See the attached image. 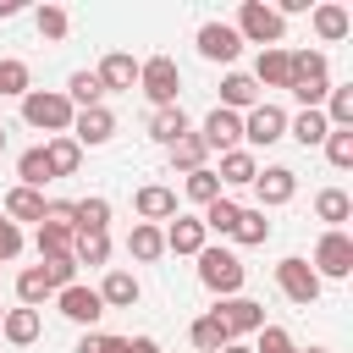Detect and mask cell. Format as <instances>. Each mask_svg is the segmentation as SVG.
<instances>
[{
    "label": "cell",
    "mask_w": 353,
    "mask_h": 353,
    "mask_svg": "<svg viewBox=\"0 0 353 353\" xmlns=\"http://www.w3.org/2000/svg\"><path fill=\"white\" fill-rule=\"evenodd\" d=\"M287 55H292V83H287V94H292L303 110H320L325 94H331V66H325V55H320V50H287Z\"/></svg>",
    "instance_id": "cell-1"
},
{
    "label": "cell",
    "mask_w": 353,
    "mask_h": 353,
    "mask_svg": "<svg viewBox=\"0 0 353 353\" xmlns=\"http://www.w3.org/2000/svg\"><path fill=\"white\" fill-rule=\"evenodd\" d=\"M72 99L61 94V88H28L22 94V121L28 127H39V132H50V138H61V132H72Z\"/></svg>",
    "instance_id": "cell-2"
},
{
    "label": "cell",
    "mask_w": 353,
    "mask_h": 353,
    "mask_svg": "<svg viewBox=\"0 0 353 353\" xmlns=\"http://www.w3.org/2000/svg\"><path fill=\"white\" fill-rule=\"evenodd\" d=\"M237 39L243 44H259V50H276L281 39H287V22L276 17V6H265V0H243L237 6Z\"/></svg>",
    "instance_id": "cell-3"
},
{
    "label": "cell",
    "mask_w": 353,
    "mask_h": 353,
    "mask_svg": "<svg viewBox=\"0 0 353 353\" xmlns=\"http://www.w3.org/2000/svg\"><path fill=\"white\" fill-rule=\"evenodd\" d=\"M199 281H204L215 298H237L243 281H248V270H243V259H237L232 248H199Z\"/></svg>",
    "instance_id": "cell-4"
},
{
    "label": "cell",
    "mask_w": 353,
    "mask_h": 353,
    "mask_svg": "<svg viewBox=\"0 0 353 353\" xmlns=\"http://www.w3.org/2000/svg\"><path fill=\"white\" fill-rule=\"evenodd\" d=\"M138 88H143V99H149L154 110H165V105H176V94H182V66H176L171 55H149V61H138Z\"/></svg>",
    "instance_id": "cell-5"
},
{
    "label": "cell",
    "mask_w": 353,
    "mask_h": 353,
    "mask_svg": "<svg viewBox=\"0 0 353 353\" xmlns=\"http://www.w3.org/2000/svg\"><path fill=\"white\" fill-rule=\"evenodd\" d=\"M276 287H281V298L287 303H298V309H309L314 298H320V276H314V265L309 259H298V254H287L281 265H276Z\"/></svg>",
    "instance_id": "cell-6"
},
{
    "label": "cell",
    "mask_w": 353,
    "mask_h": 353,
    "mask_svg": "<svg viewBox=\"0 0 353 353\" xmlns=\"http://www.w3.org/2000/svg\"><path fill=\"white\" fill-rule=\"evenodd\" d=\"M281 138H287V110L270 105V99H259V105L243 116V143H248V154H254V149H270V143H281Z\"/></svg>",
    "instance_id": "cell-7"
},
{
    "label": "cell",
    "mask_w": 353,
    "mask_h": 353,
    "mask_svg": "<svg viewBox=\"0 0 353 353\" xmlns=\"http://www.w3.org/2000/svg\"><path fill=\"white\" fill-rule=\"evenodd\" d=\"M314 276L320 281H347L353 276V237L347 232H320V243H314Z\"/></svg>",
    "instance_id": "cell-8"
},
{
    "label": "cell",
    "mask_w": 353,
    "mask_h": 353,
    "mask_svg": "<svg viewBox=\"0 0 353 353\" xmlns=\"http://www.w3.org/2000/svg\"><path fill=\"white\" fill-rule=\"evenodd\" d=\"M210 314L226 325V336H232V342H243V336H254L259 325H270V320H265V303H254V298H243V292H237V298H221Z\"/></svg>",
    "instance_id": "cell-9"
},
{
    "label": "cell",
    "mask_w": 353,
    "mask_h": 353,
    "mask_svg": "<svg viewBox=\"0 0 353 353\" xmlns=\"http://www.w3.org/2000/svg\"><path fill=\"white\" fill-rule=\"evenodd\" d=\"M66 138H72L77 149H99V143H110V138H116V110H110V105H88V110H77Z\"/></svg>",
    "instance_id": "cell-10"
},
{
    "label": "cell",
    "mask_w": 353,
    "mask_h": 353,
    "mask_svg": "<svg viewBox=\"0 0 353 353\" xmlns=\"http://www.w3.org/2000/svg\"><path fill=\"white\" fill-rule=\"evenodd\" d=\"M193 44H199V55H204V61H221V66H232V61L243 55V39H237V28H232V22H204Z\"/></svg>",
    "instance_id": "cell-11"
},
{
    "label": "cell",
    "mask_w": 353,
    "mask_h": 353,
    "mask_svg": "<svg viewBox=\"0 0 353 353\" xmlns=\"http://www.w3.org/2000/svg\"><path fill=\"white\" fill-rule=\"evenodd\" d=\"M254 193H259V210H281V204H292V193H298V171H292V165H265V171L254 176Z\"/></svg>",
    "instance_id": "cell-12"
},
{
    "label": "cell",
    "mask_w": 353,
    "mask_h": 353,
    "mask_svg": "<svg viewBox=\"0 0 353 353\" xmlns=\"http://www.w3.org/2000/svg\"><path fill=\"white\" fill-rule=\"evenodd\" d=\"M199 138H204V149H221V154H226V149H243V116H237V110H221V105H215V110L204 116Z\"/></svg>",
    "instance_id": "cell-13"
},
{
    "label": "cell",
    "mask_w": 353,
    "mask_h": 353,
    "mask_svg": "<svg viewBox=\"0 0 353 353\" xmlns=\"http://www.w3.org/2000/svg\"><path fill=\"white\" fill-rule=\"evenodd\" d=\"M94 77H99L105 94H132V88H138V61H132L127 50H110V55L94 66Z\"/></svg>",
    "instance_id": "cell-14"
},
{
    "label": "cell",
    "mask_w": 353,
    "mask_h": 353,
    "mask_svg": "<svg viewBox=\"0 0 353 353\" xmlns=\"http://www.w3.org/2000/svg\"><path fill=\"white\" fill-rule=\"evenodd\" d=\"M199 248H210L204 221H199V215H171V226H165V254H188V259H199Z\"/></svg>",
    "instance_id": "cell-15"
},
{
    "label": "cell",
    "mask_w": 353,
    "mask_h": 353,
    "mask_svg": "<svg viewBox=\"0 0 353 353\" xmlns=\"http://www.w3.org/2000/svg\"><path fill=\"white\" fill-rule=\"evenodd\" d=\"M55 303H61V314H66L72 325H94V320L105 314V303H99V292H94V287H83V281H72V287H61V292H55Z\"/></svg>",
    "instance_id": "cell-16"
},
{
    "label": "cell",
    "mask_w": 353,
    "mask_h": 353,
    "mask_svg": "<svg viewBox=\"0 0 353 353\" xmlns=\"http://www.w3.org/2000/svg\"><path fill=\"white\" fill-rule=\"evenodd\" d=\"M309 28H314V39H320V44H336V39H347V33H353V17H347V6L320 0V6H309Z\"/></svg>",
    "instance_id": "cell-17"
},
{
    "label": "cell",
    "mask_w": 353,
    "mask_h": 353,
    "mask_svg": "<svg viewBox=\"0 0 353 353\" xmlns=\"http://www.w3.org/2000/svg\"><path fill=\"white\" fill-rule=\"evenodd\" d=\"M132 210H138V221L160 226V221H171V215H176V193H171L165 182H143V188L132 193Z\"/></svg>",
    "instance_id": "cell-18"
},
{
    "label": "cell",
    "mask_w": 353,
    "mask_h": 353,
    "mask_svg": "<svg viewBox=\"0 0 353 353\" xmlns=\"http://www.w3.org/2000/svg\"><path fill=\"white\" fill-rule=\"evenodd\" d=\"M94 292H99V303H105V309H132V303L143 298L138 276H132V270H121V265H116V270H105V281H99Z\"/></svg>",
    "instance_id": "cell-19"
},
{
    "label": "cell",
    "mask_w": 353,
    "mask_h": 353,
    "mask_svg": "<svg viewBox=\"0 0 353 353\" xmlns=\"http://www.w3.org/2000/svg\"><path fill=\"white\" fill-rule=\"evenodd\" d=\"M254 105H259V83H254L248 72H226V77H221V110L248 116Z\"/></svg>",
    "instance_id": "cell-20"
},
{
    "label": "cell",
    "mask_w": 353,
    "mask_h": 353,
    "mask_svg": "<svg viewBox=\"0 0 353 353\" xmlns=\"http://www.w3.org/2000/svg\"><path fill=\"white\" fill-rule=\"evenodd\" d=\"M254 83H259V88H287V83H292V55H287L281 44H276V50H259Z\"/></svg>",
    "instance_id": "cell-21"
},
{
    "label": "cell",
    "mask_w": 353,
    "mask_h": 353,
    "mask_svg": "<svg viewBox=\"0 0 353 353\" xmlns=\"http://www.w3.org/2000/svg\"><path fill=\"white\" fill-rule=\"evenodd\" d=\"M44 204H50L44 193H33V188H11V193H6V204H0V215H6L11 226H22V221H33V226H39V221H44Z\"/></svg>",
    "instance_id": "cell-22"
},
{
    "label": "cell",
    "mask_w": 353,
    "mask_h": 353,
    "mask_svg": "<svg viewBox=\"0 0 353 353\" xmlns=\"http://www.w3.org/2000/svg\"><path fill=\"white\" fill-rule=\"evenodd\" d=\"M44 182H55V171H50V160H44V143H33V149L17 154V188L44 193Z\"/></svg>",
    "instance_id": "cell-23"
},
{
    "label": "cell",
    "mask_w": 353,
    "mask_h": 353,
    "mask_svg": "<svg viewBox=\"0 0 353 353\" xmlns=\"http://www.w3.org/2000/svg\"><path fill=\"white\" fill-rule=\"evenodd\" d=\"M215 176H221V188H254V176H259V160H254L248 149H226Z\"/></svg>",
    "instance_id": "cell-24"
},
{
    "label": "cell",
    "mask_w": 353,
    "mask_h": 353,
    "mask_svg": "<svg viewBox=\"0 0 353 353\" xmlns=\"http://www.w3.org/2000/svg\"><path fill=\"white\" fill-rule=\"evenodd\" d=\"M72 232H77V237H83V232H110V199H99V193L77 199V204H72Z\"/></svg>",
    "instance_id": "cell-25"
},
{
    "label": "cell",
    "mask_w": 353,
    "mask_h": 353,
    "mask_svg": "<svg viewBox=\"0 0 353 353\" xmlns=\"http://www.w3.org/2000/svg\"><path fill=\"white\" fill-rule=\"evenodd\" d=\"M127 254H132L138 265H154V259L165 254V232L149 226V221H132V232H127Z\"/></svg>",
    "instance_id": "cell-26"
},
{
    "label": "cell",
    "mask_w": 353,
    "mask_h": 353,
    "mask_svg": "<svg viewBox=\"0 0 353 353\" xmlns=\"http://www.w3.org/2000/svg\"><path fill=\"white\" fill-rule=\"evenodd\" d=\"M39 331H44L39 309H6V320H0V336H6L11 347H28V342H39Z\"/></svg>",
    "instance_id": "cell-27"
},
{
    "label": "cell",
    "mask_w": 353,
    "mask_h": 353,
    "mask_svg": "<svg viewBox=\"0 0 353 353\" xmlns=\"http://www.w3.org/2000/svg\"><path fill=\"white\" fill-rule=\"evenodd\" d=\"M188 132H193V127H188L182 105H165V110H154V116H149V138H154V143H165V149H171L176 138H188Z\"/></svg>",
    "instance_id": "cell-28"
},
{
    "label": "cell",
    "mask_w": 353,
    "mask_h": 353,
    "mask_svg": "<svg viewBox=\"0 0 353 353\" xmlns=\"http://www.w3.org/2000/svg\"><path fill=\"white\" fill-rule=\"evenodd\" d=\"M314 215L325 221V232H342V221L353 215V199H347L342 188H320V193H314Z\"/></svg>",
    "instance_id": "cell-29"
},
{
    "label": "cell",
    "mask_w": 353,
    "mask_h": 353,
    "mask_svg": "<svg viewBox=\"0 0 353 353\" xmlns=\"http://www.w3.org/2000/svg\"><path fill=\"white\" fill-rule=\"evenodd\" d=\"M61 94L72 99V110H88V105H105V88H99V77H94L88 66H83V72H72Z\"/></svg>",
    "instance_id": "cell-30"
},
{
    "label": "cell",
    "mask_w": 353,
    "mask_h": 353,
    "mask_svg": "<svg viewBox=\"0 0 353 353\" xmlns=\"http://www.w3.org/2000/svg\"><path fill=\"white\" fill-rule=\"evenodd\" d=\"M325 132H331V121H325L320 110H298V116H287V138H298L303 149L325 143Z\"/></svg>",
    "instance_id": "cell-31"
},
{
    "label": "cell",
    "mask_w": 353,
    "mask_h": 353,
    "mask_svg": "<svg viewBox=\"0 0 353 353\" xmlns=\"http://www.w3.org/2000/svg\"><path fill=\"white\" fill-rule=\"evenodd\" d=\"M39 259H61V254H72V243H77V232L72 226H55V221H39Z\"/></svg>",
    "instance_id": "cell-32"
},
{
    "label": "cell",
    "mask_w": 353,
    "mask_h": 353,
    "mask_svg": "<svg viewBox=\"0 0 353 353\" xmlns=\"http://www.w3.org/2000/svg\"><path fill=\"white\" fill-rule=\"evenodd\" d=\"M188 342H193L199 353H221V347H226L232 336H226V325H221L215 314H199V320L188 325Z\"/></svg>",
    "instance_id": "cell-33"
},
{
    "label": "cell",
    "mask_w": 353,
    "mask_h": 353,
    "mask_svg": "<svg viewBox=\"0 0 353 353\" xmlns=\"http://www.w3.org/2000/svg\"><path fill=\"white\" fill-rule=\"evenodd\" d=\"M33 88V72H28V61H17V55H0V99H22Z\"/></svg>",
    "instance_id": "cell-34"
},
{
    "label": "cell",
    "mask_w": 353,
    "mask_h": 353,
    "mask_svg": "<svg viewBox=\"0 0 353 353\" xmlns=\"http://www.w3.org/2000/svg\"><path fill=\"white\" fill-rule=\"evenodd\" d=\"M44 160H50V171H55V176H72V171L83 165V149L61 132V138H50V143H44Z\"/></svg>",
    "instance_id": "cell-35"
},
{
    "label": "cell",
    "mask_w": 353,
    "mask_h": 353,
    "mask_svg": "<svg viewBox=\"0 0 353 353\" xmlns=\"http://www.w3.org/2000/svg\"><path fill=\"white\" fill-rule=\"evenodd\" d=\"M204 160H210V149H204V138H199V132H188V138H176V143H171V165H176L182 176H188V171H199Z\"/></svg>",
    "instance_id": "cell-36"
},
{
    "label": "cell",
    "mask_w": 353,
    "mask_h": 353,
    "mask_svg": "<svg viewBox=\"0 0 353 353\" xmlns=\"http://www.w3.org/2000/svg\"><path fill=\"white\" fill-rule=\"evenodd\" d=\"M237 210H243L237 199H215V204H204V215H199V221H204V232H215V237H232V226H237Z\"/></svg>",
    "instance_id": "cell-37"
},
{
    "label": "cell",
    "mask_w": 353,
    "mask_h": 353,
    "mask_svg": "<svg viewBox=\"0 0 353 353\" xmlns=\"http://www.w3.org/2000/svg\"><path fill=\"white\" fill-rule=\"evenodd\" d=\"M232 237H237L243 248H259V243L270 237V221H265V210H237V226H232Z\"/></svg>",
    "instance_id": "cell-38"
},
{
    "label": "cell",
    "mask_w": 353,
    "mask_h": 353,
    "mask_svg": "<svg viewBox=\"0 0 353 353\" xmlns=\"http://www.w3.org/2000/svg\"><path fill=\"white\" fill-rule=\"evenodd\" d=\"M17 298H22V309H39L44 298H55V287L44 281V270H39V265H28V270L17 276Z\"/></svg>",
    "instance_id": "cell-39"
},
{
    "label": "cell",
    "mask_w": 353,
    "mask_h": 353,
    "mask_svg": "<svg viewBox=\"0 0 353 353\" xmlns=\"http://www.w3.org/2000/svg\"><path fill=\"white\" fill-rule=\"evenodd\" d=\"M182 193H188L193 204H215V199H221V176H215L210 165H199V171H188V182H182Z\"/></svg>",
    "instance_id": "cell-40"
},
{
    "label": "cell",
    "mask_w": 353,
    "mask_h": 353,
    "mask_svg": "<svg viewBox=\"0 0 353 353\" xmlns=\"http://www.w3.org/2000/svg\"><path fill=\"white\" fill-rule=\"evenodd\" d=\"M72 259H77V265H105V259H110V232H83V237L72 243Z\"/></svg>",
    "instance_id": "cell-41"
},
{
    "label": "cell",
    "mask_w": 353,
    "mask_h": 353,
    "mask_svg": "<svg viewBox=\"0 0 353 353\" xmlns=\"http://www.w3.org/2000/svg\"><path fill=\"white\" fill-rule=\"evenodd\" d=\"M33 28H39V39H66L72 33V17H66V6H39L33 11Z\"/></svg>",
    "instance_id": "cell-42"
},
{
    "label": "cell",
    "mask_w": 353,
    "mask_h": 353,
    "mask_svg": "<svg viewBox=\"0 0 353 353\" xmlns=\"http://www.w3.org/2000/svg\"><path fill=\"white\" fill-rule=\"evenodd\" d=\"M320 149H325V160H331L336 171H347V165H353V127H331Z\"/></svg>",
    "instance_id": "cell-43"
},
{
    "label": "cell",
    "mask_w": 353,
    "mask_h": 353,
    "mask_svg": "<svg viewBox=\"0 0 353 353\" xmlns=\"http://www.w3.org/2000/svg\"><path fill=\"white\" fill-rule=\"evenodd\" d=\"M320 116H325L331 127H353V88H331L325 105H320Z\"/></svg>",
    "instance_id": "cell-44"
},
{
    "label": "cell",
    "mask_w": 353,
    "mask_h": 353,
    "mask_svg": "<svg viewBox=\"0 0 353 353\" xmlns=\"http://www.w3.org/2000/svg\"><path fill=\"white\" fill-rule=\"evenodd\" d=\"M254 353H303V347L287 336V325H259L254 331Z\"/></svg>",
    "instance_id": "cell-45"
},
{
    "label": "cell",
    "mask_w": 353,
    "mask_h": 353,
    "mask_svg": "<svg viewBox=\"0 0 353 353\" xmlns=\"http://www.w3.org/2000/svg\"><path fill=\"white\" fill-rule=\"evenodd\" d=\"M39 270H44V281H50L55 292L77 281V259H72V254H61V259H39Z\"/></svg>",
    "instance_id": "cell-46"
},
{
    "label": "cell",
    "mask_w": 353,
    "mask_h": 353,
    "mask_svg": "<svg viewBox=\"0 0 353 353\" xmlns=\"http://www.w3.org/2000/svg\"><path fill=\"white\" fill-rule=\"evenodd\" d=\"M72 353H127V336H105V331H83Z\"/></svg>",
    "instance_id": "cell-47"
},
{
    "label": "cell",
    "mask_w": 353,
    "mask_h": 353,
    "mask_svg": "<svg viewBox=\"0 0 353 353\" xmlns=\"http://www.w3.org/2000/svg\"><path fill=\"white\" fill-rule=\"evenodd\" d=\"M17 254H22V226H11V221L0 215V265L17 259Z\"/></svg>",
    "instance_id": "cell-48"
},
{
    "label": "cell",
    "mask_w": 353,
    "mask_h": 353,
    "mask_svg": "<svg viewBox=\"0 0 353 353\" xmlns=\"http://www.w3.org/2000/svg\"><path fill=\"white\" fill-rule=\"evenodd\" d=\"M127 353H165L154 336H127Z\"/></svg>",
    "instance_id": "cell-49"
},
{
    "label": "cell",
    "mask_w": 353,
    "mask_h": 353,
    "mask_svg": "<svg viewBox=\"0 0 353 353\" xmlns=\"http://www.w3.org/2000/svg\"><path fill=\"white\" fill-rule=\"evenodd\" d=\"M17 11H22V0H0V22H6V17H17Z\"/></svg>",
    "instance_id": "cell-50"
},
{
    "label": "cell",
    "mask_w": 353,
    "mask_h": 353,
    "mask_svg": "<svg viewBox=\"0 0 353 353\" xmlns=\"http://www.w3.org/2000/svg\"><path fill=\"white\" fill-rule=\"evenodd\" d=\"M221 353H254V347H248V342H226Z\"/></svg>",
    "instance_id": "cell-51"
},
{
    "label": "cell",
    "mask_w": 353,
    "mask_h": 353,
    "mask_svg": "<svg viewBox=\"0 0 353 353\" xmlns=\"http://www.w3.org/2000/svg\"><path fill=\"white\" fill-rule=\"evenodd\" d=\"M0 154H6V121H0Z\"/></svg>",
    "instance_id": "cell-52"
},
{
    "label": "cell",
    "mask_w": 353,
    "mask_h": 353,
    "mask_svg": "<svg viewBox=\"0 0 353 353\" xmlns=\"http://www.w3.org/2000/svg\"><path fill=\"white\" fill-rule=\"evenodd\" d=\"M309 353H331V347H309Z\"/></svg>",
    "instance_id": "cell-53"
},
{
    "label": "cell",
    "mask_w": 353,
    "mask_h": 353,
    "mask_svg": "<svg viewBox=\"0 0 353 353\" xmlns=\"http://www.w3.org/2000/svg\"><path fill=\"white\" fill-rule=\"evenodd\" d=\"M0 320H6V309H0Z\"/></svg>",
    "instance_id": "cell-54"
}]
</instances>
